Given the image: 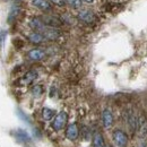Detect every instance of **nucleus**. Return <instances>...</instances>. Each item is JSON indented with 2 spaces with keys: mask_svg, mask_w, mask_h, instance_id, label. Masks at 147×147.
I'll return each instance as SVG.
<instances>
[{
  "mask_svg": "<svg viewBox=\"0 0 147 147\" xmlns=\"http://www.w3.org/2000/svg\"><path fill=\"white\" fill-rule=\"evenodd\" d=\"M32 5L43 11L51 10V3L49 2V0H32Z\"/></svg>",
  "mask_w": 147,
  "mask_h": 147,
  "instance_id": "7",
  "label": "nucleus"
},
{
  "mask_svg": "<svg viewBox=\"0 0 147 147\" xmlns=\"http://www.w3.org/2000/svg\"><path fill=\"white\" fill-rule=\"evenodd\" d=\"M80 1H84V2H87V3H91L94 0H80Z\"/></svg>",
  "mask_w": 147,
  "mask_h": 147,
  "instance_id": "20",
  "label": "nucleus"
},
{
  "mask_svg": "<svg viewBox=\"0 0 147 147\" xmlns=\"http://www.w3.org/2000/svg\"><path fill=\"white\" fill-rule=\"evenodd\" d=\"M79 136V128L76 123H71L69 125L67 129H66V137L69 139V140H76Z\"/></svg>",
  "mask_w": 147,
  "mask_h": 147,
  "instance_id": "4",
  "label": "nucleus"
},
{
  "mask_svg": "<svg viewBox=\"0 0 147 147\" xmlns=\"http://www.w3.org/2000/svg\"><path fill=\"white\" fill-rule=\"evenodd\" d=\"M55 112L52 109H49V108H43L42 109V118L47 121L51 120L53 117H55Z\"/></svg>",
  "mask_w": 147,
  "mask_h": 147,
  "instance_id": "12",
  "label": "nucleus"
},
{
  "mask_svg": "<svg viewBox=\"0 0 147 147\" xmlns=\"http://www.w3.org/2000/svg\"><path fill=\"white\" fill-rule=\"evenodd\" d=\"M37 78V73L35 70H30V71H27V73L25 74V76H24V82L26 83V84H30V83H32L33 80H35Z\"/></svg>",
  "mask_w": 147,
  "mask_h": 147,
  "instance_id": "13",
  "label": "nucleus"
},
{
  "mask_svg": "<svg viewBox=\"0 0 147 147\" xmlns=\"http://www.w3.org/2000/svg\"><path fill=\"white\" fill-rule=\"evenodd\" d=\"M113 142L118 147H126L128 144V137L122 130H114L113 131Z\"/></svg>",
  "mask_w": 147,
  "mask_h": 147,
  "instance_id": "2",
  "label": "nucleus"
},
{
  "mask_svg": "<svg viewBox=\"0 0 147 147\" xmlns=\"http://www.w3.org/2000/svg\"><path fill=\"white\" fill-rule=\"evenodd\" d=\"M45 57V52L41 49H33L28 52V58L34 61H40Z\"/></svg>",
  "mask_w": 147,
  "mask_h": 147,
  "instance_id": "9",
  "label": "nucleus"
},
{
  "mask_svg": "<svg viewBox=\"0 0 147 147\" xmlns=\"http://www.w3.org/2000/svg\"><path fill=\"white\" fill-rule=\"evenodd\" d=\"M63 1H65V3L69 5L71 8H75V9L80 8V6H82V1L80 0H63Z\"/></svg>",
  "mask_w": 147,
  "mask_h": 147,
  "instance_id": "16",
  "label": "nucleus"
},
{
  "mask_svg": "<svg viewBox=\"0 0 147 147\" xmlns=\"http://www.w3.org/2000/svg\"><path fill=\"white\" fill-rule=\"evenodd\" d=\"M137 122H138V119L135 117V114H129L128 117V123L129 126H130V129L132 130V131H136L137 130Z\"/></svg>",
  "mask_w": 147,
  "mask_h": 147,
  "instance_id": "14",
  "label": "nucleus"
},
{
  "mask_svg": "<svg viewBox=\"0 0 147 147\" xmlns=\"http://www.w3.org/2000/svg\"><path fill=\"white\" fill-rule=\"evenodd\" d=\"M41 20L44 23L45 26H48V27H52V28H55V27H58V26L61 25L60 19H58L57 17H53V16H49V15L42 17Z\"/></svg>",
  "mask_w": 147,
  "mask_h": 147,
  "instance_id": "6",
  "label": "nucleus"
},
{
  "mask_svg": "<svg viewBox=\"0 0 147 147\" xmlns=\"http://www.w3.org/2000/svg\"><path fill=\"white\" fill-rule=\"evenodd\" d=\"M42 93H43V88H42V86H40V85H35V86H33V88H32V94H33L34 96H40Z\"/></svg>",
  "mask_w": 147,
  "mask_h": 147,
  "instance_id": "18",
  "label": "nucleus"
},
{
  "mask_svg": "<svg viewBox=\"0 0 147 147\" xmlns=\"http://www.w3.org/2000/svg\"><path fill=\"white\" fill-rule=\"evenodd\" d=\"M49 2L55 3V5H58V6H63V5H65V1H63V0H49Z\"/></svg>",
  "mask_w": 147,
  "mask_h": 147,
  "instance_id": "19",
  "label": "nucleus"
},
{
  "mask_svg": "<svg viewBox=\"0 0 147 147\" xmlns=\"http://www.w3.org/2000/svg\"><path fill=\"white\" fill-rule=\"evenodd\" d=\"M102 122L104 128H110L113 125V114L109 109H105L102 112Z\"/></svg>",
  "mask_w": 147,
  "mask_h": 147,
  "instance_id": "5",
  "label": "nucleus"
},
{
  "mask_svg": "<svg viewBox=\"0 0 147 147\" xmlns=\"http://www.w3.org/2000/svg\"><path fill=\"white\" fill-rule=\"evenodd\" d=\"M17 139L19 142H24V140H28L30 139V136L27 135L26 131H23V130H18L17 132Z\"/></svg>",
  "mask_w": 147,
  "mask_h": 147,
  "instance_id": "17",
  "label": "nucleus"
},
{
  "mask_svg": "<svg viewBox=\"0 0 147 147\" xmlns=\"http://www.w3.org/2000/svg\"><path fill=\"white\" fill-rule=\"evenodd\" d=\"M19 11H20V9H19L18 7H14L11 10H10V13H9V16H8V23H11L14 19L17 17V15L19 14Z\"/></svg>",
  "mask_w": 147,
  "mask_h": 147,
  "instance_id": "15",
  "label": "nucleus"
},
{
  "mask_svg": "<svg viewBox=\"0 0 147 147\" xmlns=\"http://www.w3.org/2000/svg\"><path fill=\"white\" fill-rule=\"evenodd\" d=\"M28 38H30V41H31L32 43H34V44H38V43H42L43 41H45L44 36H43L41 33H38V32H34V33L30 34Z\"/></svg>",
  "mask_w": 147,
  "mask_h": 147,
  "instance_id": "11",
  "label": "nucleus"
},
{
  "mask_svg": "<svg viewBox=\"0 0 147 147\" xmlns=\"http://www.w3.org/2000/svg\"><path fill=\"white\" fill-rule=\"evenodd\" d=\"M67 121H68V114L66 112L61 111L55 115V120L52 122V128L55 129V131H60L66 127Z\"/></svg>",
  "mask_w": 147,
  "mask_h": 147,
  "instance_id": "1",
  "label": "nucleus"
},
{
  "mask_svg": "<svg viewBox=\"0 0 147 147\" xmlns=\"http://www.w3.org/2000/svg\"><path fill=\"white\" fill-rule=\"evenodd\" d=\"M78 18L85 23H93L95 20V15L91 10H80L78 14Z\"/></svg>",
  "mask_w": 147,
  "mask_h": 147,
  "instance_id": "8",
  "label": "nucleus"
},
{
  "mask_svg": "<svg viewBox=\"0 0 147 147\" xmlns=\"http://www.w3.org/2000/svg\"><path fill=\"white\" fill-rule=\"evenodd\" d=\"M137 132L139 137H145L147 135V119L145 115H140L137 122Z\"/></svg>",
  "mask_w": 147,
  "mask_h": 147,
  "instance_id": "3",
  "label": "nucleus"
},
{
  "mask_svg": "<svg viewBox=\"0 0 147 147\" xmlns=\"http://www.w3.org/2000/svg\"><path fill=\"white\" fill-rule=\"evenodd\" d=\"M92 144H93V147H104L105 146L104 138H103V136H102L98 131H96V132L93 135Z\"/></svg>",
  "mask_w": 147,
  "mask_h": 147,
  "instance_id": "10",
  "label": "nucleus"
}]
</instances>
